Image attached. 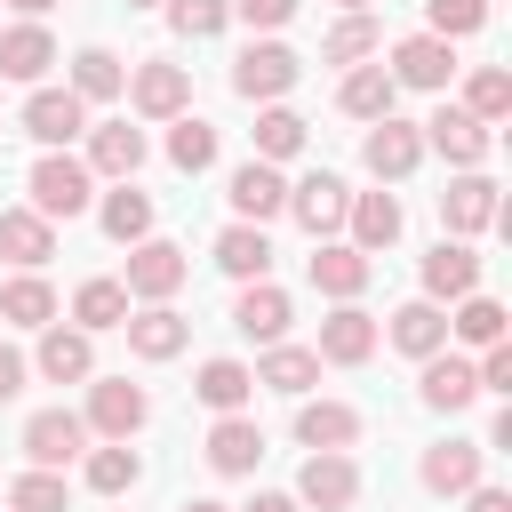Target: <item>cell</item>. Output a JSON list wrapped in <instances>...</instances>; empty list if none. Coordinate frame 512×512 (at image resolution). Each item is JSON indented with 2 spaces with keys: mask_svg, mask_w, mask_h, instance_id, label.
I'll list each match as a JSON object with an SVG mask.
<instances>
[{
  "mask_svg": "<svg viewBox=\"0 0 512 512\" xmlns=\"http://www.w3.org/2000/svg\"><path fill=\"white\" fill-rule=\"evenodd\" d=\"M120 328H128V352H136V360H176L184 336H192L184 312H168V304H144V312H128Z\"/></svg>",
  "mask_w": 512,
  "mask_h": 512,
  "instance_id": "603a6c76",
  "label": "cell"
},
{
  "mask_svg": "<svg viewBox=\"0 0 512 512\" xmlns=\"http://www.w3.org/2000/svg\"><path fill=\"white\" fill-rule=\"evenodd\" d=\"M424 408H440V416H456V408H472L480 400V376H472V360H456L448 344L440 352H424Z\"/></svg>",
  "mask_w": 512,
  "mask_h": 512,
  "instance_id": "5bb4252c",
  "label": "cell"
},
{
  "mask_svg": "<svg viewBox=\"0 0 512 512\" xmlns=\"http://www.w3.org/2000/svg\"><path fill=\"white\" fill-rule=\"evenodd\" d=\"M168 160H176L184 176H200V168L216 160V128L192 120V112H176V120H168Z\"/></svg>",
  "mask_w": 512,
  "mask_h": 512,
  "instance_id": "f35d334b",
  "label": "cell"
},
{
  "mask_svg": "<svg viewBox=\"0 0 512 512\" xmlns=\"http://www.w3.org/2000/svg\"><path fill=\"white\" fill-rule=\"evenodd\" d=\"M256 384H272V392L304 400V392L320 384V352H304V344H264V360H256Z\"/></svg>",
  "mask_w": 512,
  "mask_h": 512,
  "instance_id": "4316f807",
  "label": "cell"
},
{
  "mask_svg": "<svg viewBox=\"0 0 512 512\" xmlns=\"http://www.w3.org/2000/svg\"><path fill=\"white\" fill-rule=\"evenodd\" d=\"M344 224H352V248L376 256V248L400 240V200H392V192H352V200H344Z\"/></svg>",
  "mask_w": 512,
  "mask_h": 512,
  "instance_id": "ffe728a7",
  "label": "cell"
},
{
  "mask_svg": "<svg viewBox=\"0 0 512 512\" xmlns=\"http://www.w3.org/2000/svg\"><path fill=\"white\" fill-rule=\"evenodd\" d=\"M128 8H160V0H128Z\"/></svg>",
  "mask_w": 512,
  "mask_h": 512,
  "instance_id": "db71d44e",
  "label": "cell"
},
{
  "mask_svg": "<svg viewBox=\"0 0 512 512\" xmlns=\"http://www.w3.org/2000/svg\"><path fill=\"white\" fill-rule=\"evenodd\" d=\"M0 320H16V328H48V320H56V288H48L40 272H16V280L0 288Z\"/></svg>",
  "mask_w": 512,
  "mask_h": 512,
  "instance_id": "836d02e7",
  "label": "cell"
},
{
  "mask_svg": "<svg viewBox=\"0 0 512 512\" xmlns=\"http://www.w3.org/2000/svg\"><path fill=\"white\" fill-rule=\"evenodd\" d=\"M464 112H472V120H504V112H512V72H504V64H480V72L464 80Z\"/></svg>",
  "mask_w": 512,
  "mask_h": 512,
  "instance_id": "ab89813d",
  "label": "cell"
},
{
  "mask_svg": "<svg viewBox=\"0 0 512 512\" xmlns=\"http://www.w3.org/2000/svg\"><path fill=\"white\" fill-rule=\"evenodd\" d=\"M480 288V256L464 248V240H440L432 256H424V296L432 304H456V296H472Z\"/></svg>",
  "mask_w": 512,
  "mask_h": 512,
  "instance_id": "7402d4cb",
  "label": "cell"
},
{
  "mask_svg": "<svg viewBox=\"0 0 512 512\" xmlns=\"http://www.w3.org/2000/svg\"><path fill=\"white\" fill-rule=\"evenodd\" d=\"M232 8H240V16L256 24V32H280V24L296 16V0H232Z\"/></svg>",
  "mask_w": 512,
  "mask_h": 512,
  "instance_id": "7dc6e473",
  "label": "cell"
},
{
  "mask_svg": "<svg viewBox=\"0 0 512 512\" xmlns=\"http://www.w3.org/2000/svg\"><path fill=\"white\" fill-rule=\"evenodd\" d=\"M296 80H304V64H296V48H280V40H248L240 64H232V88H240L248 104H280Z\"/></svg>",
  "mask_w": 512,
  "mask_h": 512,
  "instance_id": "7a4b0ae2",
  "label": "cell"
},
{
  "mask_svg": "<svg viewBox=\"0 0 512 512\" xmlns=\"http://www.w3.org/2000/svg\"><path fill=\"white\" fill-rule=\"evenodd\" d=\"M392 96H400V80H392L384 64H352V72H344V88H336V104H344L352 120H384V112H392Z\"/></svg>",
  "mask_w": 512,
  "mask_h": 512,
  "instance_id": "f546056e",
  "label": "cell"
},
{
  "mask_svg": "<svg viewBox=\"0 0 512 512\" xmlns=\"http://www.w3.org/2000/svg\"><path fill=\"white\" fill-rule=\"evenodd\" d=\"M216 264H224L232 280H264V272H272V240H264V224H224V232H216Z\"/></svg>",
  "mask_w": 512,
  "mask_h": 512,
  "instance_id": "4dcf8cb0",
  "label": "cell"
},
{
  "mask_svg": "<svg viewBox=\"0 0 512 512\" xmlns=\"http://www.w3.org/2000/svg\"><path fill=\"white\" fill-rule=\"evenodd\" d=\"M352 496H360V464H352L344 448H312L304 472H296V504H312V512H352Z\"/></svg>",
  "mask_w": 512,
  "mask_h": 512,
  "instance_id": "277c9868",
  "label": "cell"
},
{
  "mask_svg": "<svg viewBox=\"0 0 512 512\" xmlns=\"http://www.w3.org/2000/svg\"><path fill=\"white\" fill-rule=\"evenodd\" d=\"M328 368H360L368 352H376V320L360 312V304H336L328 320H320V344H312Z\"/></svg>",
  "mask_w": 512,
  "mask_h": 512,
  "instance_id": "7c38bea8",
  "label": "cell"
},
{
  "mask_svg": "<svg viewBox=\"0 0 512 512\" xmlns=\"http://www.w3.org/2000/svg\"><path fill=\"white\" fill-rule=\"evenodd\" d=\"M368 272H376V264H368L352 240H320V256H312V288L336 296V304H352V296L368 288Z\"/></svg>",
  "mask_w": 512,
  "mask_h": 512,
  "instance_id": "44dd1931",
  "label": "cell"
},
{
  "mask_svg": "<svg viewBox=\"0 0 512 512\" xmlns=\"http://www.w3.org/2000/svg\"><path fill=\"white\" fill-rule=\"evenodd\" d=\"M120 88H128V72H120L112 48H80V56H72V96H80V104H104V96H120Z\"/></svg>",
  "mask_w": 512,
  "mask_h": 512,
  "instance_id": "8d00e7d4",
  "label": "cell"
},
{
  "mask_svg": "<svg viewBox=\"0 0 512 512\" xmlns=\"http://www.w3.org/2000/svg\"><path fill=\"white\" fill-rule=\"evenodd\" d=\"M288 152H304V120L288 104H264L256 112V160H288Z\"/></svg>",
  "mask_w": 512,
  "mask_h": 512,
  "instance_id": "60d3db41",
  "label": "cell"
},
{
  "mask_svg": "<svg viewBox=\"0 0 512 512\" xmlns=\"http://www.w3.org/2000/svg\"><path fill=\"white\" fill-rule=\"evenodd\" d=\"M360 160H368V176L376 184H400V176H416V160H424V128H408V120H368V144H360Z\"/></svg>",
  "mask_w": 512,
  "mask_h": 512,
  "instance_id": "8992f818",
  "label": "cell"
},
{
  "mask_svg": "<svg viewBox=\"0 0 512 512\" xmlns=\"http://www.w3.org/2000/svg\"><path fill=\"white\" fill-rule=\"evenodd\" d=\"M424 144H432L440 160H456V168H480V160H488V120H472L464 104H440V112L424 120Z\"/></svg>",
  "mask_w": 512,
  "mask_h": 512,
  "instance_id": "9c48e42d",
  "label": "cell"
},
{
  "mask_svg": "<svg viewBox=\"0 0 512 512\" xmlns=\"http://www.w3.org/2000/svg\"><path fill=\"white\" fill-rule=\"evenodd\" d=\"M128 96H136V112L144 120H176L184 104H192V80H184V64H136V80H128Z\"/></svg>",
  "mask_w": 512,
  "mask_h": 512,
  "instance_id": "2e32d148",
  "label": "cell"
},
{
  "mask_svg": "<svg viewBox=\"0 0 512 512\" xmlns=\"http://www.w3.org/2000/svg\"><path fill=\"white\" fill-rule=\"evenodd\" d=\"M16 392H24V352L0 344V400H16Z\"/></svg>",
  "mask_w": 512,
  "mask_h": 512,
  "instance_id": "c3c4849f",
  "label": "cell"
},
{
  "mask_svg": "<svg viewBox=\"0 0 512 512\" xmlns=\"http://www.w3.org/2000/svg\"><path fill=\"white\" fill-rule=\"evenodd\" d=\"M208 464L224 472V480H240V472H256L264 464V432L232 408V416H216V432H208Z\"/></svg>",
  "mask_w": 512,
  "mask_h": 512,
  "instance_id": "cb8c5ba5",
  "label": "cell"
},
{
  "mask_svg": "<svg viewBox=\"0 0 512 512\" xmlns=\"http://www.w3.org/2000/svg\"><path fill=\"white\" fill-rule=\"evenodd\" d=\"M384 336H392L400 352H416V360H424V352H440V344H448V312H440L432 296H416V304H400V312H392V328H384Z\"/></svg>",
  "mask_w": 512,
  "mask_h": 512,
  "instance_id": "1f68e13d",
  "label": "cell"
},
{
  "mask_svg": "<svg viewBox=\"0 0 512 512\" xmlns=\"http://www.w3.org/2000/svg\"><path fill=\"white\" fill-rule=\"evenodd\" d=\"M448 336H464V344H496V336H504V304H496V296H456Z\"/></svg>",
  "mask_w": 512,
  "mask_h": 512,
  "instance_id": "b9f144b4",
  "label": "cell"
},
{
  "mask_svg": "<svg viewBox=\"0 0 512 512\" xmlns=\"http://www.w3.org/2000/svg\"><path fill=\"white\" fill-rule=\"evenodd\" d=\"M136 168H144V128H128V120L88 128V176H136Z\"/></svg>",
  "mask_w": 512,
  "mask_h": 512,
  "instance_id": "d4e9b609",
  "label": "cell"
},
{
  "mask_svg": "<svg viewBox=\"0 0 512 512\" xmlns=\"http://www.w3.org/2000/svg\"><path fill=\"white\" fill-rule=\"evenodd\" d=\"M344 200H352V192H344V176H328V168H320V176H304V184H288V208H296V224H304L312 240L344 224Z\"/></svg>",
  "mask_w": 512,
  "mask_h": 512,
  "instance_id": "d6986e66",
  "label": "cell"
},
{
  "mask_svg": "<svg viewBox=\"0 0 512 512\" xmlns=\"http://www.w3.org/2000/svg\"><path fill=\"white\" fill-rule=\"evenodd\" d=\"M288 288H272V280H240V304H232V328L240 336H256V344H280L288 336Z\"/></svg>",
  "mask_w": 512,
  "mask_h": 512,
  "instance_id": "8fae6325",
  "label": "cell"
},
{
  "mask_svg": "<svg viewBox=\"0 0 512 512\" xmlns=\"http://www.w3.org/2000/svg\"><path fill=\"white\" fill-rule=\"evenodd\" d=\"M40 376H48V384H88V376H96V344H88V328L48 320V328H40Z\"/></svg>",
  "mask_w": 512,
  "mask_h": 512,
  "instance_id": "4fadbf2b",
  "label": "cell"
},
{
  "mask_svg": "<svg viewBox=\"0 0 512 512\" xmlns=\"http://www.w3.org/2000/svg\"><path fill=\"white\" fill-rule=\"evenodd\" d=\"M192 392H200L216 416H232V408H248V400H256V368H240V360H208Z\"/></svg>",
  "mask_w": 512,
  "mask_h": 512,
  "instance_id": "e575fe53",
  "label": "cell"
},
{
  "mask_svg": "<svg viewBox=\"0 0 512 512\" xmlns=\"http://www.w3.org/2000/svg\"><path fill=\"white\" fill-rule=\"evenodd\" d=\"M184 512H232V504H216V496H192V504H184Z\"/></svg>",
  "mask_w": 512,
  "mask_h": 512,
  "instance_id": "f5cc1de1",
  "label": "cell"
},
{
  "mask_svg": "<svg viewBox=\"0 0 512 512\" xmlns=\"http://www.w3.org/2000/svg\"><path fill=\"white\" fill-rule=\"evenodd\" d=\"M224 16H232V0H168V24H176L184 40H208V32H224Z\"/></svg>",
  "mask_w": 512,
  "mask_h": 512,
  "instance_id": "f6af8a7d",
  "label": "cell"
},
{
  "mask_svg": "<svg viewBox=\"0 0 512 512\" xmlns=\"http://www.w3.org/2000/svg\"><path fill=\"white\" fill-rule=\"evenodd\" d=\"M96 216H104V232H112L120 248H136V240L152 232V192H136V184L120 176V192H104V208H96Z\"/></svg>",
  "mask_w": 512,
  "mask_h": 512,
  "instance_id": "d6a6232c",
  "label": "cell"
},
{
  "mask_svg": "<svg viewBox=\"0 0 512 512\" xmlns=\"http://www.w3.org/2000/svg\"><path fill=\"white\" fill-rule=\"evenodd\" d=\"M96 200V176H88V160H72V152H40L32 160V208L56 224V216H80Z\"/></svg>",
  "mask_w": 512,
  "mask_h": 512,
  "instance_id": "6da1fadb",
  "label": "cell"
},
{
  "mask_svg": "<svg viewBox=\"0 0 512 512\" xmlns=\"http://www.w3.org/2000/svg\"><path fill=\"white\" fill-rule=\"evenodd\" d=\"M424 488H432V496H464V488H480V448H472V440H440V448H424Z\"/></svg>",
  "mask_w": 512,
  "mask_h": 512,
  "instance_id": "f1b7e54d",
  "label": "cell"
},
{
  "mask_svg": "<svg viewBox=\"0 0 512 512\" xmlns=\"http://www.w3.org/2000/svg\"><path fill=\"white\" fill-rule=\"evenodd\" d=\"M0 256L24 264V272H40V264L56 256V224H48L40 208H0Z\"/></svg>",
  "mask_w": 512,
  "mask_h": 512,
  "instance_id": "e0dca14e",
  "label": "cell"
},
{
  "mask_svg": "<svg viewBox=\"0 0 512 512\" xmlns=\"http://www.w3.org/2000/svg\"><path fill=\"white\" fill-rule=\"evenodd\" d=\"M136 472H144V464H136V448H128V440H112V448H88V488H96V496H120V488H136Z\"/></svg>",
  "mask_w": 512,
  "mask_h": 512,
  "instance_id": "7bdbcfd3",
  "label": "cell"
},
{
  "mask_svg": "<svg viewBox=\"0 0 512 512\" xmlns=\"http://www.w3.org/2000/svg\"><path fill=\"white\" fill-rule=\"evenodd\" d=\"M496 216H504V208H496V184H488L480 168H464V176L440 192V224H448L456 240H464V232H488Z\"/></svg>",
  "mask_w": 512,
  "mask_h": 512,
  "instance_id": "30bf717a",
  "label": "cell"
},
{
  "mask_svg": "<svg viewBox=\"0 0 512 512\" xmlns=\"http://www.w3.org/2000/svg\"><path fill=\"white\" fill-rule=\"evenodd\" d=\"M296 440H304V448H352V440H360V408H344V400H304V408H296Z\"/></svg>",
  "mask_w": 512,
  "mask_h": 512,
  "instance_id": "83f0119b",
  "label": "cell"
},
{
  "mask_svg": "<svg viewBox=\"0 0 512 512\" xmlns=\"http://www.w3.org/2000/svg\"><path fill=\"white\" fill-rule=\"evenodd\" d=\"M392 80H400V88H448V80H456V48H448L440 32H408V40L392 48Z\"/></svg>",
  "mask_w": 512,
  "mask_h": 512,
  "instance_id": "ba28073f",
  "label": "cell"
},
{
  "mask_svg": "<svg viewBox=\"0 0 512 512\" xmlns=\"http://www.w3.org/2000/svg\"><path fill=\"white\" fill-rule=\"evenodd\" d=\"M248 512H296V496H256Z\"/></svg>",
  "mask_w": 512,
  "mask_h": 512,
  "instance_id": "f907efd6",
  "label": "cell"
},
{
  "mask_svg": "<svg viewBox=\"0 0 512 512\" xmlns=\"http://www.w3.org/2000/svg\"><path fill=\"white\" fill-rule=\"evenodd\" d=\"M48 64H56V40H48L40 16H24V24L0 32V80H40Z\"/></svg>",
  "mask_w": 512,
  "mask_h": 512,
  "instance_id": "ac0fdd59",
  "label": "cell"
},
{
  "mask_svg": "<svg viewBox=\"0 0 512 512\" xmlns=\"http://www.w3.org/2000/svg\"><path fill=\"white\" fill-rule=\"evenodd\" d=\"M376 48H384V24H376L368 8H352V16H344L328 40H320V56H328V64H368Z\"/></svg>",
  "mask_w": 512,
  "mask_h": 512,
  "instance_id": "d590c367",
  "label": "cell"
},
{
  "mask_svg": "<svg viewBox=\"0 0 512 512\" xmlns=\"http://www.w3.org/2000/svg\"><path fill=\"white\" fill-rule=\"evenodd\" d=\"M80 128H88V104H80L72 88H32V104H24V136H32L40 152H64Z\"/></svg>",
  "mask_w": 512,
  "mask_h": 512,
  "instance_id": "52a82bcc",
  "label": "cell"
},
{
  "mask_svg": "<svg viewBox=\"0 0 512 512\" xmlns=\"http://www.w3.org/2000/svg\"><path fill=\"white\" fill-rule=\"evenodd\" d=\"M424 16H432V32H440V40H464V32H480V24H488V0H424Z\"/></svg>",
  "mask_w": 512,
  "mask_h": 512,
  "instance_id": "bcb514c9",
  "label": "cell"
},
{
  "mask_svg": "<svg viewBox=\"0 0 512 512\" xmlns=\"http://www.w3.org/2000/svg\"><path fill=\"white\" fill-rule=\"evenodd\" d=\"M128 304H136V296H128L120 280H80V296H72V320L96 336V328H120V320H128Z\"/></svg>",
  "mask_w": 512,
  "mask_h": 512,
  "instance_id": "74e56055",
  "label": "cell"
},
{
  "mask_svg": "<svg viewBox=\"0 0 512 512\" xmlns=\"http://www.w3.org/2000/svg\"><path fill=\"white\" fill-rule=\"evenodd\" d=\"M464 496H472V512H512V496H504V488H464Z\"/></svg>",
  "mask_w": 512,
  "mask_h": 512,
  "instance_id": "681fc988",
  "label": "cell"
},
{
  "mask_svg": "<svg viewBox=\"0 0 512 512\" xmlns=\"http://www.w3.org/2000/svg\"><path fill=\"white\" fill-rule=\"evenodd\" d=\"M184 272H192V264H184V248L144 232V240L128 248V272H120V288H128V296H144V304H168V296L184 288Z\"/></svg>",
  "mask_w": 512,
  "mask_h": 512,
  "instance_id": "3957f363",
  "label": "cell"
},
{
  "mask_svg": "<svg viewBox=\"0 0 512 512\" xmlns=\"http://www.w3.org/2000/svg\"><path fill=\"white\" fill-rule=\"evenodd\" d=\"M8 8H16V16H48L56 0H8Z\"/></svg>",
  "mask_w": 512,
  "mask_h": 512,
  "instance_id": "816d5d0a",
  "label": "cell"
},
{
  "mask_svg": "<svg viewBox=\"0 0 512 512\" xmlns=\"http://www.w3.org/2000/svg\"><path fill=\"white\" fill-rule=\"evenodd\" d=\"M144 416H152V400H144V384H128V376H96L88 384V432H104V440H128V432H144Z\"/></svg>",
  "mask_w": 512,
  "mask_h": 512,
  "instance_id": "5b68a950",
  "label": "cell"
},
{
  "mask_svg": "<svg viewBox=\"0 0 512 512\" xmlns=\"http://www.w3.org/2000/svg\"><path fill=\"white\" fill-rule=\"evenodd\" d=\"M80 448H88V424H80L72 408H40V416L24 424V456H32V464H48V472H56V464H72Z\"/></svg>",
  "mask_w": 512,
  "mask_h": 512,
  "instance_id": "9a60e30c",
  "label": "cell"
},
{
  "mask_svg": "<svg viewBox=\"0 0 512 512\" xmlns=\"http://www.w3.org/2000/svg\"><path fill=\"white\" fill-rule=\"evenodd\" d=\"M232 208H240V224H264V216H280V208H288V184H280V168H272V160H248V168H232Z\"/></svg>",
  "mask_w": 512,
  "mask_h": 512,
  "instance_id": "484cf974",
  "label": "cell"
},
{
  "mask_svg": "<svg viewBox=\"0 0 512 512\" xmlns=\"http://www.w3.org/2000/svg\"><path fill=\"white\" fill-rule=\"evenodd\" d=\"M344 8H368V0H344Z\"/></svg>",
  "mask_w": 512,
  "mask_h": 512,
  "instance_id": "11a10c76",
  "label": "cell"
},
{
  "mask_svg": "<svg viewBox=\"0 0 512 512\" xmlns=\"http://www.w3.org/2000/svg\"><path fill=\"white\" fill-rule=\"evenodd\" d=\"M8 512H72V496H64V480H56L48 464H32V472L8 488Z\"/></svg>",
  "mask_w": 512,
  "mask_h": 512,
  "instance_id": "ee69618b",
  "label": "cell"
}]
</instances>
